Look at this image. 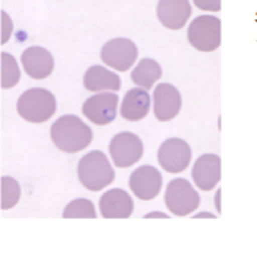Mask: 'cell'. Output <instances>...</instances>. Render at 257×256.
I'll return each instance as SVG.
<instances>
[{"mask_svg":"<svg viewBox=\"0 0 257 256\" xmlns=\"http://www.w3.org/2000/svg\"><path fill=\"white\" fill-rule=\"evenodd\" d=\"M111 159L116 167L126 168L134 165L143 156L145 147L142 139L134 133H119L110 140L109 145Z\"/></svg>","mask_w":257,"mask_h":256,"instance_id":"cell-7","label":"cell"},{"mask_svg":"<svg viewBox=\"0 0 257 256\" xmlns=\"http://www.w3.org/2000/svg\"><path fill=\"white\" fill-rule=\"evenodd\" d=\"M21 64L33 79H45L54 70V57L42 46H30L21 55Z\"/></svg>","mask_w":257,"mask_h":256,"instance_id":"cell-15","label":"cell"},{"mask_svg":"<svg viewBox=\"0 0 257 256\" xmlns=\"http://www.w3.org/2000/svg\"><path fill=\"white\" fill-rule=\"evenodd\" d=\"M156 14L164 27L170 30H180L190 18L192 5L187 0H161L156 5Z\"/></svg>","mask_w":257,"mask_h":256,"instance_id":"cell-13","label":"cell"},{"mask_svg":"<svg viewBox=\"0 0 257 256\" xmlns=\"http://www.w3.org/2000/svg\"><path fill=\"white\" fill-rule=\"evenodd\" d=\"M117 105L119 97L116 93H98L83 103L82 112L91 122L107 125L116 119Z\"/></svg>","mask_w":257,"mask_h":256,"instance_id":"cell-9","label":"cell"},{"mask_svg":"<svg viewBox=\"0 0 257 256\" xmlns=\"http://www.w3.org/2000/svg\"><path fill=\"white\" fill-rule=\"evenodd\" d=\"M83 85L91 93H101V91L116 93L120 90V77L109 69L95 64L85 72Z\"/></svg>","mask_w":257,"mask_h":256,"instance_id":"cell-17","label":"cell"},{"mask_svg":"<svg viewBox=\"0 0 257 256\" xmlns=\"http://www.w3.org/2000/svg\"><path fill=\"white\" fill-rule=\"evenodd\" d=\"M133 210L134 203L123 189H110L100 198V213L106 219H128Z\"/></svg>","mask_w":257,"mask_h":256,"instance_id":"cell-14","label":"cell"},{"mask_svg":"<svg viewBox=\"0 0 257 256\" xmlns=\"http://www.w3.org/2000/svg\"><path fill=\"white\" fill-rule=\"evenodd\" d=\"M17 110L29 122L40 124L51 119L57 110V100L45 88H30L18 99Z\"/></svg>","mask_w":257,"mask_h":256,"instance_id":"cell-3","label":"cell"},{"mask_svg":"<svg viewBox=\"0 0 257 256\" xmlns=\"http://www.w3.org/2000/svg\"><path fill=\"white\" fill-rule=\"evenodd\" d=\"M64 219H95L97 212L92 201L86 198H77L69 203L63 212Z\"/></svg>","mask_w":257,"mask_h":256,"instance_id":"cell-21","label":"cell"},{"mask_svg":"<svg viewBox=\"0 0 257 256\" xmlns=\"http://www.w3.org/2000/svg\"><path fill=\"white\" fill-rule=\"evenodd\" d=\"M221 161L216 153L201 155L192 168V179L195 185L202 191H211L220 182Z\"/></svg>","mask_w":257,"mask_h":256,"instance_id":"cell-12","label":"cell"},{"mask_svg":"<svg viewBox=\"0 0 257 256\" xmlns=\"http://www.w3.org/2000/svg\"><path fill=\"white\" fill-rule=\"evenodd\" d=\"M162 76V69L158 61L152 58H143L136 69L131 72V80L143 90H150L156 80H159Z\"/></svg>","mask_w":257,"mask_h":256,"instance_id":"cell-18","label":"cell"},{"mask_svg":"<svg viewBox=\"0 0 257 256\" xmlns=\"http://www.w3.org/2000/svg\"><path fill=\"white\" fill-rule=\"evenodd\" d=\"M187 39L189 43L201 52L216 51L221 43L220 20L211 15L196 17L187 29Z\"/></svg>","mask_w":257,"mask_h":256,"instance_id":"cell-4","label":"cell"},{"mask_svg":"<svg viewBox=\"0 0 257 256\" xmlns=\"http://www.w3.org/2000/svg\"><path fill=\"white\" fill-rule=\"evenodd\" d=\"M92 137V130L74 115H64L58 118L51 127V139L54 145L67 153L83 150L91 145Z\"/></svg>","mask_w":257,"mask_h":256,"instance_id":"cell-1","label":"cell"},{"mask_svg":"<svg viewBox=\"0 0 257 256\" xmlns=\"http://www.w3.org/2000/svg\"><path fill=\"white\" fill-rule=\"evenodd\" d=\"M146 219H150V218H162V219H168V215H164V213H149L145 216Z\"/></svg>","mask_w":257,"mask_h":256,"instance_id":"cell-24","label":"cell"},{"mask_svg":"<svg viewBox=\"0 0 257 256\" xmlns=\"http://www.w3.org/2000/svg\"><path fill=\"white\" fill-rule=\"evenodd\" d=\"M167 209L176 216H187L195 212L201 203L199 194L186 179H174L165 191Z\"/></svg>","mask_w":257,"mask_h":256,"instance_id":"cell-5","label":"cell"},{"mask_svg":"<svg viewBox=\"0 0 257 256\" xmlns=\"http://www.w3.org/2000/svg\"><path fill=\"white\" fill-rule=\"evenodd\" d=\"M21 79V72L18 67L17 60L8 54L2 52L0 54V85L3 90L15 87Z\"/></svg>","mask_w":257,"mask_h":256,"instance_id":"cell-19","label":"cell"},{"mask_svg":"<svg viewBox=\"0 0 257 256\" xmlns=\"http://www.w3.org/2000/svg\"><path fill=\"white\" fill-rule=\"evenodd\" d=\"M139 57L136 43L126 37H116L109 40L101 49V60L106 66L117 72H126L134 66Z\"/></svg>","mask_w":257,"mask_h":256,"instance_id":"cell-6","label":"cell"},{"mask_svg":"<svg viewBox=\"0 0 257 256\" xmlns=\"http://www.w3.org/2000/svg\"><path fill=\"white\" fill-rule=\"evenodd\" d=\"M182 109V96L171 83H159L153 91V113L158 121L174 119Z\"/></svg>","mask_w":257,"mask_h":256,"instance_id":"cell-10","label":"cell"},{"mask_svg":"<svg viewBox=\"0 0 257 256\" xmlns=\"http://www.w3.org/2000/svg\"><path fill=\"white\" fill-rule=\"evenodd\" d=\"M0 17H2V40H0V43L3 45L11 37V33H12V21H11V18H9V15L6 12H2Z\"/></svg>","mask_w":257,"mask_h":256,"instance_id":"cell-22","label":"cell"},{"mask_svg":"<svg viewBox=\"0 0 257 256\" xmlns=\"http://www.w3.org/2000/svg\"><path fill=\"white\" fill-rule=\"evenodd\" d=\"M80 183L92 192H98L114 181V170L101 150H92L80 158L77 164Z\"/></svg>","mask_w":257,"mask_h":256,"instance_id":"cell-2","label":"cell"},{"mask_svg":"<svg viewBox=\"0 0 257 256\" xmlns=\"http://www.w3.org/2000/svg\"><path fill=\"white\" fill-rule=\"evenodd\" d=\"M192 159V149L186 140L173 137L165 140L158 150L159 165L168 173H182Z\"/></svg>","mask_w":257,"mask_h":256,"instance_id":"cell-8","label":"cell"},{"mask_svg":"<svg viewBox=\"0 0 257 256\" xmlns=\"http://www.w3.org/2000/svg\"><path fill=\"white\" fill-rule=\"evenodd\" d=\"M21 197V188L11 176H3L0 179V207L2 210H9L17 206Z\"/></svg>","mask_w":257,"mask_h":256,"instance_id":"cell-20","label":"cell"},{"mask_svg":"<svg viewBox=\"0 0 257 256\" xmlns=\"http://www.w3.org/2000/svg\"><path fill=\"white\" fill-rule=\"evenodd\" d=\"M195 218H216L214 215H210V213H202V215H195Z\"/></svg>","mask_w":257,"mask_h":256,"instance_id":"cell-25","label":"cell"},{"mask_svg":"<svg viewBox=\"0 0 257 256\" xmlns=\"http://www.w3.org/2000/svg\"><path fill=\"white\" fill-rule=\"evenodd\" d=\"M150 110V94L143 88L130 90L120 105V116L126 121H142Z\"/></svg>","mask_w":257,"mask_h":256,"instance_id":"cell-16","label":"cell"},{"mask_svg":"<svg viewBox=\"0 0 257 256\" xmlns=\"http://www.w3.org/2000/svg\"><path fill=\"white\" fill-rule=\"evenodd\" d=\"M195 5L198 6V8H201V9H204V11H213V12H217V11H220V2L219 0H216V2H195Z\"/></svg>","mask_w":257,"mask_h":256,"instance_id":"cell-23","label":"cell"},{"mask_svg":"<svg viewBox=\"0 0 257 256\" xmlns=\"http://www.w3.org/2000/svg\"><path fill=\"white\" fill-rule=\"evenodd\" d=\"M130 188L139 200H153L161 192L162 176L158 168L152 165H142L133 172L130 178Z\"/></svg>","mask_w":257,"mask_h":256,"instance_id":"cell-11","label":"cell"}]
</instances>
